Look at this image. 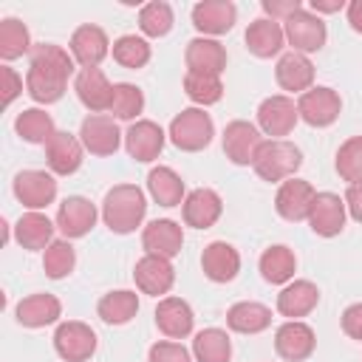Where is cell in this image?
Listing matches in <instances>:
<instances>
[{"mask_svg":"<svg viewBox=\"0 0 362 362\" xmlns=\"http://www.w3.org/2000/svg\"><path fill=\"white\" fill-rule=\"evenodd\" d=\"M76 68L71 51L57 42H40L28 54V74H25V93L37 105H54L62 99L65 85Z\"/></svg>","mask_w":362,"mask_h":362,"instance_id":"obj_1","label":"cell"},{"mask_svg":"<svg viewBox=\"0 0 362 362\" xmlns=\"http://www.w3.org/2000/svg\"><path fill=\"white\" fill-rule=\"evenodd\" d=\"M147 215V198L136 184H116L102 198V221L113 235H130Z\"/></svg>","mask_w":362,"mask_h":362,"instance_id":"obj_2","label":"cell"},{"mask_svg":"<svg viewBox=\"0 0 362 362\" xmlns=\"http://www.w3.org/2000/svg\"><path fill=\"white\" fill-rule=\"evenodd\" d=\"M303 164V150L288 141V139H266L263 147L257 150V158H255V173L257 178L263 181H286V178H294V173L300 170Z\"/></svg>","mask_w":362,"mask_h":362,"instance_id":"obj_3","label":"cell"},{"mask_svg":"<svg viewBox=\"0 0 362 362\" xmlns=\"http://www.w3.org/2000/svg\"><path fill=\"white\" fill-rule=\"evenodd\" d=\"M167 136L178 150L198 153V150L209 147V141L215 136V124H212V116L204 107H184L181 113L173 116Z\"/></svg>","mask_w":362,"mask_h":362,"instance_id":"obj_4","label":"cell"},{"mask_svg":"<svg viewBox=\"0 0 362 362\" xmlns=\"http://www.w3.org/2000/svg\"><path fill=\"white\" fill-rule=\"evenodd\" d=\"M54 351L65 362H88L96 354V331L82 320H65L54 331Z\"/></svg>","mask_w":362,"mask_h":362,"instance_id":"obj_5","label":"cell"},{"mask_svg":"<svg viewBox=\"0 0 362 362\" xmlns=\"http://www.w3.org/2000/svg\"><path fill=\"white\" fill-rule=\"evenodd\" d=\"M297 113L311 127H331L342 113V96L328 85H314L297 99Z\"/></svg>","mask_w":362,"mask_h":362,"instance_id":"obj_6","label":"cell"},{"mask_svg":"<svg viewBox=\"0 0 362 362\" xmlns=\"http://www.w3.org/2000/svg\"><path fill=\"white\" fill-rule=\"evenodd\" d=\"M283 34H286V42L291 45V51L305 54V57L320 51L328 40V28H325L322 17H317L308 8H300L297 14H291L283 23Z\"/></svg>","mask_w":362,"mask_h":362,"instance_id":"obj_7","label":"cell"},{"mask_svg":"<svg viewBox=\"0 0 362 362\" xmlns=\"http://www.w3.org/2000/svg\"><path fill=\"white\" fill-rule=\"evenodd\" d=\"M221 141H223V153H226V158L232 164L249 167V164H255L257 150L263 147L266 139H263V133H260L257 124H252L246 119H235V122H229L223 127Z\"/></svg>","mask_w":362,"mask_h":362,"instance_id":"obj_8","label":"cell"},{"mask_svg":"<svg viewBox=\"0 0 362 362\" xmlns=\"http://www.w3.org/2000/svg\"><path fill=\"white\" fill-rule=\"evenodd\" d=\"M300 113H297V102L288 99L286 93H274V96H266L260 105H257V127L263 136H272V139H283L294 130Z\"/></svg>","mask_w":362,"mask_h":362,"instance_id":"obj_9","label":"cell"},{"mask_svg":"<svg viewBox=\"0 0 362 362\" xmlns=\"http://www.w3.org/2000/svg\"><path fill=\"white\" fill-rule=\"evenodd\" d=\"M14 198L28 209L40 212L57 198V178L45 170H23L14 175Z\"/></svg>","mask_w":362,"mask_h":362,"instance_id":"obj_10","label":"cell"},{"mask_svg":"<svg viewBox=\"0 0 362 362\" xmlns=\"http://www.w3.org/2000/svg\"><path fill=\"white\" fill-rule=\"evenodd\" d=\"M317 348V334L303 320H286L274 331V351L286 362H305Z\"/></svg>","mask_w":362,"mask_h":362,"instance_id":"obj_11","label":"cell"},{"mask_svg":"<svg viewBox=\"0 0 362 362\" xmlns=\"http://www.w3.org/2000/svg\"><path fill=\"white\" fill-rule=\"evenodd\" d=\"M122 133H119V124L113 116H105V113H90L82 119V127H79V141L82 147L90 153V156H113L122 144Z\"/></svg>","mask_w":362,"mask_h":362,"instance_id":"obj_12","label":"cell"},{"mask_svg":"<svg viewBox=\"0 0 362 362\" xmlns=\"http://www.w3.org/2000/svg\"><path fill=\"white\" fill-rule=\"evenodd\" d=\"M238 23V6L232 0H201L192 6V25L198 37H221Z\"/></svg>","mask_w":362,"mask_h":362,"instance_id":"obj_13","label":"cell"},{"mask_svg":"<svg viewBox=\"0 0 362 362\" xmlns=\"http://www.w3.org/2000/svg\"><path fill=\"white\" fill-rule=\"evenodd\" d=\"M164 141H167V133L153 119H139L124 133V150L139 164L156 161L161 156V150H164Z\"/></svg>","mask_w":362,"mask_h":362,"instance_id":"obj_14","label":"cell"},{"mask_svg":"<svg viewBox=\"0 0 362 362\" xmlns=\"http://www.w3.org/2000/svg\"><path fill=\"white\" fill-rule=\"evenodd\" d=\"M345 198H339L337 192H317L311 201V212H308V226L314 235L320 238H337L345 229Z\"/></svg>","mask_w":362,"mask_h":362,"instance_id":"obj_15","label":"cell"},{"mask_svg":"<svg viewBox=\"0 0 362 362\" xmlns=\"http://www.w3.org/2000/svg\"><path fill=\"white\" fill-rule=\"evenodd\" d=\"M68 51L79 68H99V62L110 54V40H107L105 28H99L93 23H82L79 28H74Z\"/></svg>","mask_w":362,"mask_h":362,"instance_id":"obj_16","label":"cell"},{"mask_svg":"<svg viewBox=\"0 0 362 362\" xmlns=\"http://www.w3.org/2000/svg\"><path fill=\"white\" fill-rule=\"evenodd\" d=\"M314 195H317V189H314L305 178H286V181L277 187L274 209H277V215H280L283 221H288V223L308 221Z\"/></svg>","mask_w":362,"mask_h":362,"instance_id":"obj_17","label":"cell"},{"mask_svg":"<svg viewBox=\"0 0 362 362\" xmlns=\"http://www.w3.org/2000/svg\"><path fill=\"white\" fill-rule=\"evenodd\" d=\"M96 204H90L85 195H68L59 209H57V229L62 232V238L74 240V238H85L93 226H96Z\"/></svg>","mask_w":362,"mask_h":362,"instance_id":"obj_18","label":"cell"},{"mask_svg":"<svg viewBox=\"0 0 362 362\" xmlns=\"http://www.w3.org/2000/svg\"><path fill=\"white\" fill-rule=\"evenodd\" d=\"M133 280L139 286L141 294H150V297H164L173 283H175V269H173V260L167 257H158V255H144L136 260V269H133Z\"/></svg>","mask_w":362,"mask_h":362,"instance_id":"obj_19","label":"cell"},{"mask_svg":"<svg viewBox=\"0 0 362 362\" xmlns=\"http://www.w3.org/2000/svg\"><path fill=\"white\" fill-rule=\"evenodd\" d=\"M82 156H85V147L79 136L68 130H57L45 144V164L54 175H74L82 167Z\"/></svg>","mask_w":362,"mask_h":362,"instance_id":"obj_20","label":"cell"},{"mask_svg":"<svg viewBox=\"0 0 362 362\" xmlns=\"http://www.w3.org/2000/svg\"><path fill=\"white\" fill-rule=\"evenodd\" d=\"M181 215H184V223L187 226H192V229H209L223 215V201H221V195L215 189L198 187V189L187 192V198L181 204Z\"/></svg>","mask_w":362,"mask_h":362,"instance_id":"obj_21","label":"cell"},{"mask_svg":"<svg viewBox=\"0 0 362 362\" xmlns=\"http://www.w3.org/2000/svg\"><path fill=\"white\" fill-rule=\"evenodd\" d=\"M201 272L212 283H232L240 272V255L226 240H212L201 252Z\"/></svg>","mask_w":362,"mask_h":362,"instance_id":"obj_22","label":"cell"},{"mask_svg":"<svg viewBox=\"0 0 362 362\" xmlns=\"http://www.w3.org/2000/svg\"><path fill=\"white\" fill-rule=\"evenodd\" d=\"M141 246L144 255H158L173 260L184 246V229L170 218H156L141 229Z\"/></svg>","mask_w":362,"mask_h":362,"instance_id":"obj_23","label":"cell"},{"mask_svg":"<svg viewBox=\"0 0 362 362\" xmlns=\"http://www.w3.org/2000/svg\"><path fill=\"white\" fill-rule=\"evenodd\" d=\"M59 317H62V303L48 291L28 294L14 305V320L23 328H45V325H54Z\"/></svg>","mask_w":362,"mask_h":362,"instance_id":"obj_24","label":"cell"},{"mask_svg":"<svg viewBox=\"0 0 362 362\" xmlns=\"http://www.w3.org/2000/svg\"><path fill=\"white\" fill-rule=\"evenodd\" d=\"M156 325L167 339H184L195 328V314L181 297H161L156 305Z\"/></svg>","mask_w":362,"mask_h":362,"instance_id":"obj_25","label":"cell"},{"mask_svg":"<svg viewBox=\"0 0 362 362\" xmlns=\"http://www.w3.org/2000/svg\"><path fill=\"white\" fill-rule=\"evenodd\" d=\"M184 62L187 71L221 76L226 71V48L212 37H192L184 48Z\"/></svg>","mask_w":362,"mask_h":362,"instance_id":"obj_26","label":"cell"},{"mask_svg":"<svg viewBox=\"0 0 362 362\" xmlns=\"http://www.w3.org/2000/svg\"><path fill=\"white\" fill-rule=\"evenodd\" d=\"M74 90L79 96V102L90 110V113H105L110 110V99H113V85L107 82V76L102 74V68H82L74 79Z\"/></svg>","mask_w":362,"mask_h":362,"instance_id":"obj_27","label":"cell"},{"mask_svg":"<svg viewBox=\"0 0 362 362\" xmlns=\"http://www.w3.org/2000/svg\"><path fill=\"white\" fill-rule=\"evenodd\" d=\"M243 40H246L249 54H255L257 59H272V57H277V54L283 51V45H286L283 23H274V20H269V17H257V20L249 23Z\"/></svg>","mask_w":362,"mask_h":362,"instance_id":"obj_28","label":"cell"},{"mask_svg":"<svg viewBox=\"0 0 362 362\" xmlns=\"http://www.w3.org/2000/svg\"><path fill=\"white\" fill-rule=\"evenodd\" d=\"M274 79L288 93H305L308 88H314V65L305 54H297V51L280 54L274 65Z\"/></svg>","mask_w":362,"mask_h":362,"instance_id":"obj_29","label":"cell"},{"mask_svg":"<svg viewBox=\"0 0 362 362\" xmlns=\"http://www.w3.org/2000/svg\"><path fill=\"white\" fill-rule=\"evenodd\" d=\"M320 303V288L311 280H291L277 294V311L288 320L308 317Z\"/></svg>","mask_w":362,"mask_h":362,"instance_id":"obj_30","label":"cell"},{"mask_svg":"<svg viewBox=\"0 0 362 362\" xmlns=\"http://www.w3.org/2000/svg\"><path fill=\"white\" fill-rule=\"evenodd\" d=\"M54 229H57V223H51L48 215L23 212L20 221L14 223V240L28 252H45L54 243Z\"/></svg>","mask_w":362,"mask_h":362,"instance_id":"obj_31","label":"cell"},{"mask_svg":"<svg viewBox=\"0 0 362 362\" xmlns=\"http://www.w3.org/2000/svg\"><path fill=\"white\" fill-rule=\"evenodd\" d=\"M147 192L158 206H181L184 198H187L181 175L173 167H164V164H158L147 173Z\"/></svg>","mask_w":362,"mask_h":362,"instance_id":"obj_32","label":"cell"},{"mask_svg":"<svg viewBox=\"0 0 362 362\" xmlns=\"http://www.w3.org/2000/svg\"><path fill=\"white\" fill-rule=\"evenodd\" d=\"M257 269H260V277L272 286L291 283V277L297 272V255H294V249H288L283 243H274V246L263 249V255L257 260Z\"/></svg>","mask_w":362,"mask_h":362,"instance_id":"obj_33","label":"cell"},{"mask_svg":"<svg viewBox=\"0 0 362 362\" xmlns=\"http://www.w3.org/2000/svg\"><path fill=\"white\" fill-rule=\"evenodd\" d=\"M226 325L235 334H260L272 325V308L255 300H240L229 305L226 311Z\"/></svg>","mask_w":362,"mask_h":362,"instance_id":"obj_34","label":"cell"},{"mask_svg":"<svg viewBox=\"0 0 362 362\" xmlns=\"http://www.w3.org/2000/svg\"><path fill=\"white\" fill-rule=\"evenodd\" d=\"M96 314L102 322L107 325H127L136 314H139V294L130 288H116L99 297L96 303Z\"/></svg>","mask_w":362,"mask_h":362,"instance_id":"obj_35","label":"cell"},{"mask_svg":"<svg viewBox=\"0 0 362 362\" xmlns=\"http://www.w3.org/2000/svg\"><path fill=\"white\" fill-rule=\"evenodd\" d=\"M195 362H229L232 359V339L223 328H204L192 339Z\"/></svg>","mask_w":362,"mask_h":362,"instance_id":"obj_36","label":"cell"},{"mask_svg":"<svg viewBox=\"0 0 362 362\" xmlns=\"http://www.w3.org/2000/svg\"><path fill=\"white\" fill-rule=\"evenodd\" d=\"M14 130H17V136H20L23 141H28V144H42V147H45V144L51 141V136L57 133L51 113H45L42 107H28V110H23V113L14 119Z\"/></svg>","mask_w":362,"mask_h":362,"instance_id":"obj_37","label":"cell"},{"mask_svg":"<svg viewBox=\"0 0 362 362\" xmlns=\"http://www.w3.org/2000/svg\"><path fill=\"white\" fill-rule=\"evenodd\" d=\"M31 34L25 28L23 20L17 17H3L0 20V57L6 62L23 57V54H31Z\"/></svg>","mask_w":362,"mask_h":362,"instance_id":"obj_38","label":"cell"},{"mask_svg":"<svg viewBox=\"0 0 362 362\" xmlns=\"http://www.w3.org/2000/svg\"><path fill=\"white\" fill-rule=\"evenodd\" d=\"M110 54H113V62H119L122 68H130V71H139L150 62L153 57V48L144 37H136V34H122L119 40H113L110 45Z\"/></svg>","mask_w":362,"mask_h":362,"instance_id":"obj_39","label":"cell"},{"mask_svg":"<svg viewBox=\"0 0 362 362\" xmlns=\"http://www.w3.org/2000/svg\"><path fill=\"white\" fill-rule=\"evenodd\" d=\"M144 110V93L133 82H116L113 99H110V116L122 122H139V113Z\"/></svg>","mask_w":362,"mask_h":362,"instance_id":"obj_40","label":"cell"},{"mask_svg":"<svg viewBox=\"0 0 362 362\" xmlns=\"http://www.w3.org/2000/svg\"><path fill=\"white\" fill-rule=\"evenodd\" d=\"M184 93L189 96V102H195V107H206V105L221 102L223 82H221V76H212V74L187 71V76H184Z\"/></svg>","mask_w":362,"mask_h":362,"instance_id":"obj_41","label":"cell"},{"mask_svg":"<svg viewBox=\"0 0 362 362\" xmlns=\"http://www.w3.org/2000/svg\"><path fill=\"white\" fill-rule=\"evenodd\" d=\"M173 23H175L173 6L164 0H153V3H144L139 8V31L144 37H167Z\"/></svg>","mask_w":362,"mask_h":362,"instance_id":"obj_42","label":"cell"},{"mask_svg":"<svg viewBox=\"0 0 362 362\" xmlns=\"http://www.w3.org/2000/svg\"><path fill=\"white\" fill-rule=\"evenodd\" d=\"M74 266H76V252H74V246H71L68 238L54 240V243L42 252V272H45L51 280L68 277V274L74 272Z\"/></svg>","mask_w":362,"mask_h":362,"instance_id":"obj_43","label":"cell"},{"mask_svg":"<svg viewBox=\"0 0 362 362\" xmlns=\"http://www.w3.org/2000/svg\"><path fill=\"white\" fill-rule=\"evenodd\" d=\"M334 167H337L339 178L348 181V187L351 184H362V136H351V139H345L339 144Z\"/></svg>","mask_w":362,"mask_h":362,"instance_id":"obj_44","label":"cell"},{"mask_svg":"<svg viewBox=\"0 0 362 362\" xmlns=\"http://www.w3.org/2000/svg\"><path fill=\"white\" fill-rule=\"evenodd\" d=\"M147 362H192V354H189L181 342L158 339V342L150 345V351H147Z\"/></svg>","mask_w":362,"mask_h":362,"instance_id":"obj_45","label":"cell"},{"mask_svg":"<svg viewBox=\"0 0 362 362\" xmlns=\"http://www.w3.org/2000/svg\"><path fill=\"white\" fill-rule=\"evenodd\" d=\"M260 8L266 11L269 20H274V23H286L291 14H297V11L303 8V3H300V0H263Z\"/></svg>","mask_w":362,"mask_h":362,"instance_id":"obj_46","label":"cell"},{"mask_svg":"<svg viewBox=\"0 0 362 362\" xmlns=\"http://www.w3.org/2000/svg\"><path fill=\"white\" fill-rule=\"evenodd\" d=\"M339 325H342L345 337H351V339L362 342V303H351V305L342 311Z\"/></svg>","mask_w":362,"mask_h":362,"instance_id":"obj_47","label":"cell"},{"mask_svg":"<svg viewBox=\"0 0 362 362\" xmlns=\"http://www.w3.org/2000/svg\"><path fill=\"white\" fill-rule=\"evenodd\" d=\"M0 79H3V105L8 107V105L23 93V76H20L14 68L3 65V68H0Z\"/></svg>","mask_w":362,"mask_h":362,"instance_id":"obj_48","label":"cell"},{"mask_svg":"<svg viewBox=\"0 0 362 362\" xmlns=\"http://www.w3.org/2000/svg\"><path fill=\"white\" fill-rule=\"evenodd\" d=\"M345 209H348V215L356 221V223H362V184H351L348 189H345Z\"/></svg>","mask_w":362,"mask_h":362,"instance_id":"obj_49","label":"cell"},{"mask_svg":"<svg viewBox=\"0 0 362 362\" xmlns=\"http://www.w3.org/2000/svg\"><path fill=\"white\" fill-rule=\"evenodd\" d=\"M342 6H345V0H311V11L317 17L320 14H337Z\"/></svg>","mask_w":362,"mask_h":362,"instance_id":"obj_50","label":"cell"},{"mask_svg":"<svg viewBox=\"0 0 362 362\" xmlns=\"http://www.w3.org/2000/svg\"><path fill=\"white\" fill-rule=\"evenodd\" d=\"M345 11H348L351 28H354L356 34H362V0H351V3L345 6Z\"/></svg>","mask_w":362,"mask_h":362,"instance_id":"obj_51","label":"cell"}]
</instances>
